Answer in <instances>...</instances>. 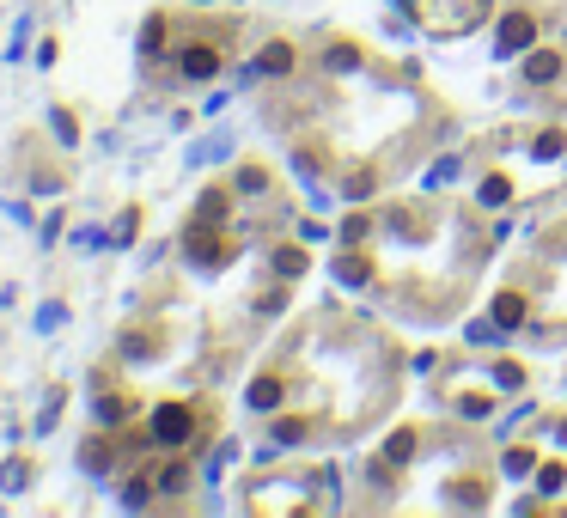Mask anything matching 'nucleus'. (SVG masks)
Listing matches in <instances>:
<instances>
[{
  "label": "nucleus",
  "instance_id": "1",
  "mask_svg": "<svg viewBox=\"0 0 567 518\" xmlns=\"http://www.w3.org/2000/svg\"><path fill=\"white\" fill-rule=\"evenodd\" d=\"M488 6H494V0H415V13H421V25L433 37H464V31H476V25L488 19Z\"/></svg>",
  "mask_w": 567,
  "mask_h": 518
},
{
  "label": "nucleus",
  "instance_id": "2",
  "mask_svg": "<svg viewBox=\"0 0 567 518\" xmlns=\"http://www.w3.org/2000/svg\"><path fill=\"white\" fill-rule=\"evenodd\" d=\"M196 427H202V421H196V409H183V402H159V409H153V421H147V439H153V445H165V452H183V445L196 439Z\"/></svg>",
  "mask_w": 567,
  "mask_h": 518
},
{
  "label": "nucleus",
  "instance_id": "3",
  "mask_svg": "<svg viewBox=\"0 0 567 518\" xmlns=\"http://www.w3.org/2000/svg\"><path fill=\"white\" fill-rule=\"evenodd\" d=\"M531 43H537V19H531V13H507V19H501V31H494V56H525Z\"/></svg>",
  "mask_w": 567,
  "mask_h": 518
},
{
  "label": "nucleus",
  "instance_id": "4",
  "mask_svg": "<svg viewBox=\"0 0 567 518\" xmlns=\"http://www.w3.org/2000/svg\"><path fill=\"white\" fill-rule=\"evenodd\" d=\"M226 257H232V244L214 239V226H202V219H196V232H189V262H196V269H220Z\"/></svg>",
  "mask_w": 567,
  "mask_h": 518
},
{
  "label": "nucleus",
  "instance_id": "5",
  "mask_svg": "<svg viewBox=\"0 0 567 518\" xmlns=\"http://www.w3.org/2000/svg\"><path fill=\"white\" fill-rule=\"evenodd\" d=\"M177 67H183V80H214L220 74V49L214 43H189L177 56Z\"/></svg>",
  "mask_w": 567,
  "mask_h": 518
},
{
  "label": "nucleus",
  "instance_id": "6",
  "mask_svg": "<svg viewBox=\"0 0 567 518\" xmlns=\"http://www.w3.org/2000/svg\"><path fill=\"white\" fill-rule=\"evenodd\" d=\"M525 80L531 86L562 80V56H555V49H525Z\"/></svg>",
  "mask_w": 567,
  "mask_h": 518
},
{
  "label": "nucleus",
  "instance_id": "7",
  "mask_svg": "<svg viewBox=\"0 0 567 518\" xmlns=\"http://www.w3.org/2000/svg\"><path fill=\"white\" fill-rule=\"evenodd\" d=\"M250 409H281V379L275 372H263V379L250 384Z\"/></svg>",
  "mask_w": 567,
  "mask_h": 518
},
{
  "label": "nucleus",
  "instance_id": "8",
  "mask_svg": "<svg viewBox=\"0 0 567 518\" xmlns=\"http://www.w3.org/2000/svg\"><path fill=\"white\" fill-rule=\"evenodd\" d=\"M257 67H263V74H293V49H287V43H268Z\"/></svg>",
  "mask_w": 567,
  "mask_h": 518
},
{
  "label": "nucleus",
  "instance_id": "9",
  "mask_svg": "<svg viewBox=\"0 0 567 518\" xmlns=\"http://www.w3.org/2000/svg\"><path fill=\"white\" fill-rule=\"evenodd\" d=\"M494 323H525V293H501L494 300Z\"/></svg>",
  "mask_w": 567,
  "mask_h": 518
},
{
  "label": "nucleus",
  "instance_id": "10",
  "mask_svg": "<svg viewBox=\"0 0 567 518\" xmlns=\"http://www.w3.org/2000/svg\"><path fill=\"white\" fill-rule=\"evenodd\" d=\"M415 458V433H390V445H385V463H409Z\"/></svg>",
  "mask_w": 567,
  "mask_h": 518
},
{
  "label": "nucleus",
  "instance_id": "11",
  "mask_svg": "<svg viewBox=\"0 0 567 518\" xmlns=\"http://www.w3.org/2000/svg\"><path fill=\"white\" fill-rule=\"evenodd\" d=\"M336 275L348 280V287H366V280H372V262H360V257H348L342 269H336Z\"/></svg>",
  "mask_w": 567,
  "mask_h": 518
},
{
  "label": "nucleus",
  "instance_id": "12",
  "mask_svg": "<svg viewBox=\"0 0 567 518\" xmlns=\"http://www.w3.org/2000/svg\"><path fill=\"white\" fill-rule=\"evenodd\" d=\"M275 275H305V250H281V257H275Z\"/></svg>",
  "mask_w": 567,
  "mask_h": 518
},
{
  "label": "nucleus",
  "instance_id": "13",
  "mask_svg": "<svg viewBox=\"0 0 567 518\" xmlns=\"http://www.w3.org/2000/svg\"><path fill=\"white\" fill-rule=\"evenodd\" d=\"M141 49H147V56H159V49H165V19H147V31H141Z\"/></svg>",
  "mask_w": 567,
  "mask_h": 518
},
{
  "label": "nucleus",
  "instance_id": "14",
  "mask_svg": "<svg viewBox=\"0 0 567 518\" xmlns=\"http://www.w3.org/2000/svg\"><path fill=\"white\" fill-rule=\"evenodd\" d=\"M220 214H226V189H208V201H202V214H196V219H202V226H214Z\"/></svg>",
  "mask_w": 567,
  "mask_h": 518
},
{
  "label": "nucleus",
  "instance_id": "15",
  "mask_svg": "<svg viewBox=\"0 0 567 518\" xmlns=\"http://www.w3.org/2000/svg\"><path fill=\"white\" fill-rule=\"evenodd\" d=\"M507 196H512V183H507V178H488V183H482V201H488V208H501Z\"/></svg>",
  "mask_w": 567,
  "mask_h": 518
},
{
  "label": "nucleus",
  "instance_id": "16",
  "mask_svg": "<svg viewBox=\"0 0 567 518\" xmlns=\"http://www.w3.org/2000/svg\"><path fill=\"white\" fill-rule=\"evenodd\" d=\"M80 463H86V470H110V445H86Z\"/></svg>",
  "mask_w": 567,
  "mask_h": 518
},
{
  "label": "nucleus",
  "instance_id": "17",
  "mask_svg": "<svg viewBox=\"0 0 567 518\" xmlns=\"http://www.w3.org/2000/svg\"><path fill=\"white\" fill-rule=\"evenodd\" d=\"M305 439V421H281V427H275V445H299Z\"/></svg>",
  "mask_w": 567,
  "mask_h": 518
},
{
  "label": "nucleus",
  "instance_id": "18",
  "mask_svg": "<svg viewBox=\"0 0 567 518\" xmlns=\"http://www.w3.org/2000/svg\"><path fill=\"white\" fill-rule=\"evenodd\" d=\"M531 463H537V458H531V452H525V445H512V452H507V476H525V470H531Z\"/></svg>",
  "mask_w": 567,
  "mask_h": 518
},
{
  "label": "nucleus",
  "instance_id": "19",
  "mask_svg": "<svg viewBox=\"0 0 567 518\" xmlns=\"http://www.w3.org/2000/svg\"><path fill=\"white\" fill-rule=\"evenodd\" d=\"M263 171H257V165H244V171H238V189H244V196H257V189H263Z\"/></svg>",
  "mask_w": 567,
  "mask_h": 518
},
{
  "label": "nucleus",
  "instance_id": "20",
  "mask_svg": "<svg viewBox=\"0 0 567 518\" xmlns=\"http://www.w3.org/2000/svg\"><path fill=\"white\" fill-rule=\"evenodd\" d=\"M537 488L555 494V488H562V463H543V470H537Z\"/></svg>",
  "mask_w": 567,
  "mask_h": 518
},
{
  "label": "nucleus",
  "instance_id": "21",
  "mask_svg": "<svg viewBox=\"0 0 567 518\" xmlns=\"http://www.w3.org/2000/svg\"><path fill=\"white\" fill-rule=\"evenodd\" d=\"M98 415H104V421H122V415H128V402H122V397H104Z\"/></svg>",
  "mask_w": 567,
  "mask_h": 518
},
{
  "label": "nucleus",
  "instance_id": "22",
  "mask_svg": "<svg viewBox=\"0 0 567 518\" xmlns=\"http://www.w3.org/2000/svg\"><path fill=\"white\" fill-rule=\"evenodd\" d=\"M537 153H543V159H555V153H562V135H555V128H549V135H537Z\"/></svg>",
  "mask_w": 567,
  "mask_h": 518
},
{
  "label": "nucleus",
  "instance_id": "23",
  "mask_svg": "<svg viewBox=\"0 0 567 518\" xmlns=\"http://www.w3.org/2000/svg\"><path fill=\"white\" fill-rule=\"evenodd\" d=\"M494 379L507 384V391H519V384H525V372H519V366H494Z\"/></svg>",
  "mask_w": 567,
  "mask_h": 518
},
{
  "label": "nucleus",
  "instance_id": "24",
  "mask_svg": "<svg viewBox=\"0 0 567 518\" xmlns=\"http://www.w3.org/2000/svg\"><path fill=\"white\" fill-rule=\"evenodd\" d=\"M122 506H147V482H128V488H122Z\"/></svg>",
  "mask_w": 567,
  "mask_h": 518
}]
</instances>
